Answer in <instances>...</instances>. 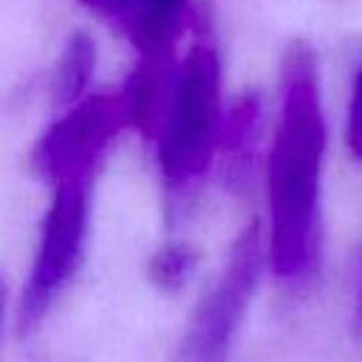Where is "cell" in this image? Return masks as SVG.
<instances>
[{
  "instance_id": "obj_3",
  "label": "cell",
  "mask_w": 362,
  "mask_h": 362,
  "mask_svg": "<svg viewBox=\"0 0 362 362\" xmlns=\"http://www.w3.org/2000/svg\"><path fill=\"white\" fill-rule=\"evenodd\" d=\"M263 272H269L263 223L252 221L238 232L221 272L201 294L178 345L181 362H229Z\"/></svg>"
},
{
  "instance_id": "obj_9",
  "label": "cell",
  "mask_w": 362,
  "mask_h": 362,
  "mask_svg": "<svg viewBox=\"0 0 362 362\" xmlns=\"http://www.w3.org/2000/svg\"><path fill=\"white\" fill-rule=\"evenodd\" d=\"M342 144L354 161H362V59L348 76L342 107Z\"/></svg>"
},
{
  "instance_id": "obj_8",
  "label": "cell",
  "mask_w": 362,
  "mask_h": 362,
  "mask_svg": "<svg viewBox=\"0 0 362 362\" xmlns=\"http://www.w3.org/2000/svg\"><path fill=\"white\" fill-rule=\"evenodd\" d=\"M195 266H198V249L189 246L187 240H170L150 257L147 274L158 291L175 294L195 274Z\"/></svg>"
},
{
  "instance_id": "obj_2",
  "label": "cell",
  "mask_w": 362,
  "mask_h": 362,
  "mask_svg": "<svg viewBox=\"0 0 362 362\" xmlns=\"http://www.w3.org/2000/svg\"><path fill=\"white\" fill-rule=\"evenodd\" d=\"M226 110L221 54L198 31L187 51L178 54L170 105L153 141L158 173L173 195L192 189L221 158Z\"/></svg>"
},
{
  "instance_id": "obj_7",
  "label": "cell",
  "mask_w": 362,
  "mask_h": 362,
  "mask_svg": "<svg viewBox=\"0 0 362 362\" xmlns=\"http://www.w3.org/2000/svg\"><path fill=\"white\" fill-rule=\"evenodd\" d=\"M93 71H96V42L93 37H88L85 31H74L65 40V48L54 65L51 74V99L54 105L68 107L79 99H85L93 82Z\"/></svg>"
},
{
  "instance_id": "obj_10",
  "label": "cell",
  "mask_w": 362,
  "mask_h": 362,
  "mask_svg": "<svg viewBox=\"0 0 362 362\" xmlns=\"http://www.w3.org/2000/svg\"><path fill=\"white\" fill-rule=\"evenodd\" d=\"M79 3H82L88 11H93L96 17L122 25V23L127 20V14H130V8H133L136 0H79Z\"/></svg>"
},
{
  "instance_id": "obj_11",
  "label": "cell",
  "mask_w": 362,
  "mask_h": 362,
  "mask_svg": "<svg viewBox=\"0 0 362 362\" xmlns=\"http://www.w3.org/2000/svg\"><path fill=\"white\" fill-rule=\"evenodd\" d=\"M3 314H6V283L0 274V334H3Z\"/></svg>"
},
{
  "instance_id": "obj_6",
  "label": "cell",
  "mask_w": 362,
  "mask_h": 362,
  "mask_svg": "<svg viewBox=\"0 0 362 362\" xmlns=\"http://www.w3.org/2000/svg\"><path fill=\"white\" fill-rule=\"evenodd\" d=\"M195 0H136L119 25L139 54L178 51V40L195 25Z\"/></svg>"
},
{
  "instance_id": "obj_4",
  "label": "cell",
  "mask_w": 362,
  "mask_h": 362,
  "mask_svg": "<svg viewBox=\"0 0 362 362\" xmlns=\"http://www.w3.org/2000/svg\"><path fill=\"white\" fill-rule=\"evenodd\" d=\"M90 184L65 181L51 187V204L42 215L31 269L17 303V331L31 334L65 286L82 266L88 243V198Z\"/></svg>"
},
{
  "instance_id": "obj_12",
  "label": "cell",
  "mask_w": 362,
  "mask_h": 362,
  "mask_svg": "<svg viewBox=\"0 0 362 362\" xmlns=\"http://www.w3.org/2000/svg\"><path fill=\"white\" fill-rule=\"evenodd\" d=\"M359 317H362V283H359Z\"/></svg>"
},
{
  "instance_id": "obj_5",
  "label": "cell",
  "mask_w": 362,
  "mask_h": 362,
  "mask_svg": "<svg viewBox=\"0 0 362 362\" xmlns=\"http://www.w3.org/2000/svg\"><path fill=\"white\" fill-rule=\"evenodd\" d=\"M127 127L119 93H88L85 99L62 107V113L48 124L34 144L31 164L51 187L65 181L90 184L113 141Z\"/></svg>"
},
{
  "instance_id": "obj_1",
  "label": "cell",
  "mask_w": 362,
  "mask_h": 362,
  "mask_svg": "<svg viewBox=\"0 0 362 362\" xmlns=\"http://www.w3.org/2000/svg\"><path fill=\"white\" fill-rule=\"evenodd\" d=\"M328 113L314 51L294 42L280 65V90L263 156L266 263L283 286H305L322 263Z\"/></svg>"
}]
</instances>
